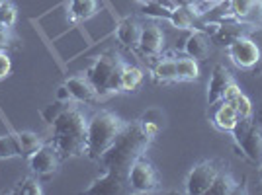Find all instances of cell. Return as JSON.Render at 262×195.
<instances>
[{
  "label": "cell",
  "mask_w": 262,
  "mask_h": 195,
  "mask_svg": "<svg viewBox=\"0 0 262 195\" xmlns=\"http://www.w3.org/2000/svg\"><path fill=\"white\" fill-rule=\"evenodd\" d=\"M241 35H243V32H241L237 26H221L217 30V33L213 35V39H215L217 43L229 45L231 41H235Z\"/></svg>",
  "instance_id": "obj_27"
},
{
  "label": "cell",
  "mask_w": 262,
  "mask_h": 195,
  "mask_svg": "<svg viewBox=\"0 0 262 195\" xmlns=\"http://www.w3.org/2000/svg\"><path fill=\"white\" fill-rule=\"evenodd\" d=\"M123 63L120 57L114 53H104L94 59V63L88 66L86 78L94 90L100 94H110V92H118L120 90V76Z\"/></svg>",
  "instance_id": "obj_4"
},
{
  "label": "cell",
  "mask_w": 262,
  "mask_h": 195,
  "mask_svg": "<svg viewBox=\"0 0 262 195\" xmlns=\"http://www.w3.org/2000/svg\"><path fill=\"white\" fill-rule=\"evenodd\" d=\"M243 156H247L252 164H262V129L251 119L239 117L237 125L231 131Z\"/></svg>",
  "instance_id": "obj_5"
},
{
  "label": "cell",
  "mask_w": 262,
  "mask_h": 195,
  "mask_svg": "<svg viewBox=\"0 0 262 195\" xmlns=\"http://www.w3.org/2000/svg\"><path fill=\"white\" fill-rule=\"evenodd\" d=\"M69 104L67 102H59V100H55V104H51V106H47V108L41 111V117H43L45 123H49V125H53V121L63 113V109L67 108Z\"/></svg>",
  "instance_id": "obj_29"
},
{
  "label": "cell",
  "mask_w": 262,
  "mask_h": 195,
  "mask_svg": "<svg viewBox=\"0 0 262 195\" xmlns=\"http://www.w3.org/2000/svg\"><path fill=\"white\" fill-rule=\"evenodd\" d=\"M139 51L147 57H157L164 49V33L157 23H147L143 26L141 37H139Z\"/></svg>",
  "instance_id": "obj_11"
},
{
  "label": "cell",
  "mask_w": 262,
  "mask_h": 195,
  "mask_svg": "<svg viewBox=\"0 0 262 195\" xmlns=\"http://www.w3.org/2000/svg\"><path fill=\"white\" fill-rule=\"evenodd\" d=\"M2 4H4V0H0V6H2Z\"/></svg>",
  "instance_id": "obj_40"
},
{
  "label": "cell",
  "mask_w": 262,
  "mask_h": 195,
  "mask_svg": "<svg viewBox=\"0 0 262 195\" xmlns=\"http://www.w3.org/2000/svg\"><path fill=\"white\" fill-rule=\"evenodd\" d=\"M235 189H237V180H235L229 172H221V170H219L206 195H229V193H233Z\"/></svg>",
  "instance_id": "obj_19"
},
{
  "label": "cell",
  "mask_w": 262,
  "mask_h": 195,
  "mask_svg": "<svg viewBox=\"0 0 262 195\" xmlns=\"http://www.w3.org/2000/svg\"><path fill=\"white\" fill-rule=\"evenodd\" d=\"M123 127H125V123L114 111L102 109L98 113H94L86 123L84 156H88L90 160H100L102 154L118 139Z\"/></svg>",
  "instance_id": "obj_3"
},
{
  "label": "cell",
  "mask_w": 262,
  "mask_h": 195,
  "mask_svg": "<svg viewBox=\"0 0 262 195\" xmlns=\"http://www.w3.org/2000/svg\"><path fill=\"white\" fill-rule=\"evenodd\" d=\"M141 123V127H143V131H145V135L153 141L155 137L159 135V125L155 123V121H139Z\"/></svg>",
  "instance_id": "obj_33"
},
{
  "label": "cell",
  "mask_w": 262,
  "mask_h": 195,
  "mask_svg": "<svg viewBox=\"0 0 262 195\" xmlns=\"http://www.w3.org/2000/svg\"><path fill=\"white\" fill-rule=\"evenodd\" d=\"M18 141H20V147H22V156H28V158H30V154H33L41 147V139L32 131L18 133Z\"/></svg>",
  "instance_id": "obj_25"
},
{
  "label": "cell",
  "mask_w": 262,
  "mask_h": 195,
  "mask_svg": "<svg viewBox=\"0 0 262 195\" xmlns=\"http://www.w3.org/2000/svg\"><path fill=\"white\" fill-rule=\"evenodd\" d=\"M219 168L213 160H204V162L196 164L188 178H186V193L190 195H206L209 189L211 182L215 180Z\"/></svg>",
  "instance_id": "obj_8"
},
{
  "label": "cell",
  "mask_w": 262,
  "mask_h": 195,
  "mask_svg": "<svg viewBox=\"0 0 262 195\" xmlns=\"http://www.w3.org/2000/svg\"><path fill=\"white\" fill-rule=\"evenodd\" d=\"M233 14L239 20H251L256 14V10H260V0H229Z\"/></svg>",
  "instance_id": "obj_23"
},
{
  "label": "cell",
  "mask_w": 262,
  "mask_h": 195,
  "mask_svg": "<svg viewBox=\"0 0 262 195\" xmlns=\"http://www.w3.org/2000/svg\"><path fill=\"white\" fill-rule=\"evenodd\" d=\"M30 168L37 176H51L59 168V152L53 144H41L37 151L30 154Z\"/></svg>",
  "instance_id": "obj_9"
},
{
  "label": "cell",
  "mask_w": 262,
  "mask_h": 195,
  "mask_svg": "<svg viewBox=\"0 0 262 195\" xmlns=\"http://www.w3.org/2000/svg\"><path fill=\"white\" fill-rule=\"evenodd\" d=\"M258 176H260V184H262V164H260V172H258Z\"/></svg>",
  "instance_id": "obj_38"
},
{
  "label": "cell",
  "mask_w": 262,
  "mask_h": 195,
  "mask_svg": "<svg viewBox=\"0 0 262 195\" xmlns=\"http://www.w3.org/2000/svg\"><path fill=\"white\" fill-rule=\"evenodd\" d=\"M237 121H239V113H237V109L235 106L227 102V100H223L221 102V106L215 109V113H213V123H215V127L221 131H233V127L237 125Z\"/></svg>",
  "instance_id": "obj_17"
},
{
  "label": "cell",
  "mask_w": 262,
  "mask_h": 195,
  "mask_svg": "<svg viewBox=\"0 0 262 195\" xmlns=\"http://www.w3.org/2000/svg\"><path fill=\"white\" fill-rule=\"evenodd\" d=\"M204 2H208L209 6H211V4H217V2H221V0H204Z\"/></svg>",
  "instance_id": "obj_37"
},
{
  "label": "cell",
  "mask_w": 262,
  "mask_h": 195,
  "mask_svg": "<svg viewBox=\"0 0 262 195\" xmlns=\"http://www.w3.org/2000/svg\"><path fill=\"white\" fill-rule=\"evenodd\" d=\"M143 82V70L139 66L125 65L121 66V76H120V90L125 92H135L137 88L141 86Z\"/></svg>",
  "instance_id": "obj_18"
},
{
  "label": "cell",
  "mask_w": 262,
  "mask_h": 195,
  "mask_svg": "<svg viewBox=\"0 0 262 195\" xmlns=\"http://www.w3.org/2000/svg\"><path fill=\"white\" fill-rule=\"evenodd\" d=\"M252 117H254L252 121H254V123L262 129V102H260V106L256 108V113H252Z\"/></svg>",
  "instance_id": "obj_36"
},
{
  "label": "cell",
  "mask_w": 262,
  "mask_h": 195,
  "mask_svg": "<svg viewBox=\"0 0 262 195\" xmlns=\"http://www.w3.org/2000/svg\"><path fill=\"white\" fill-rule=\"evenodd\" d=\"M57 100H59V102H67V104H69V102L73 100V98H71V94H69V90H67L65 84H63V86H59V90H57Z\"/></svg>",
  "instance_id": "obj_34"
},
{
  "label": "cell",
  "mask_w": 262,
  "mask_h": 195,
  "mask_svg": "<svg viewBox=\"0 0 262 195\" xmlns=\"http://www.w3.org/2000/svg\"><path fill=\"white\" fill-rule=\"evenodd\" d=\"M141 30L143 26L135 18H123L120 23H118V28H116V39L120 41L121 45H125V47H137L139 43V37H141Z\"/></svg>",
  "instance_id": "obj_14"
},
{
  "label": "cell",
  "mask_w": 262,
  "mask_h": 195,
  "mask_svg": "<svg viewBox=\"0 0 262 195\" xmlns=\"http://www.w3.org/2000/svg\"><path fill=\"white\" fill-rule=\"evenodd\" d=\"M153 76L157 82H172V80H178L176 59H161V61L155 65Z\"/></svg>",
  "instance_id": "obj_21"
},
{
  "label": "cell",
  "mask_w": 262,
  "mask_h": 195,
  "mask_svg": "<svg viewBox=\"0 0 262 195\" xmlns=\"http://www.w3.org/2000/svg\"><path fill=\"white\" fill-rule=\"evenodd\" d=\"M12 72V61L10 55L6 53L4 49H0V80L6 78V76Z\"/></svg>",
  "instance_id": "obj_31"
},
{
  "label": "cell",
  "mask_w": 262,
  "mask_h": 195,
  "mask_svg": "<svg viewBox=\"0 0 262 195\" xmlns=\"http://www.w3.org/2000/svg\"><path fill=\"white\" fill-rule=\"evenodd\" d=\"M194 18H196V14L192 10V6H174L170 10L168 22L172 23L176 30H190L194 26Z\"/></svg>",
  "instance_id": "obj_20"
},
{
  "label": "cell",
  "mask_w": 262,
  "mask_h": 195,
  "mask_svg": "<svg viewBox=\"0 0 262 195\" xmlns=\"http://www.w3.org/2000/svg\"><path fill=\"white\" fill-rule=\"evenodd\" d=\"M86 123L80 109L67 106L63 113L53 121V144L59 156L73 158L84 154L86 144Z\"/></svg>",
  "instance_id": "obj_2"
},
{
  "label": "cell",
  "mask_w": 262,
  "mask_h": 195,
  "mask_svg": "<svg viewBox=\"0 0 262 195\" xmlns=\"http://www.w3.org/2000/svg\"><path fill=\"white\" fill-rule=\"evenodd\" d=\"M252 39L256 41L258 49H260V63H258V65H262V30H258V32L254 33V37H252ZM258 65H256V66H258ZM256 66H254V68H256Z\"/></svg>",
  "instance_id": "obj_35"
},
{
  "label": "cell",
  "mask_w": 262,
  "mask_h": 195,
  "mask_svg": "<svg viewBox=\"0 0 262 195\" xmlns=\"http://www.w3.org/2000/svg\"><path fill=\"white\" fill-rule=\"evenodd\" d=\"M12 193H22V195H41V185L35 178H24L18 184L14 185Z\"/></svg>",
  "instance_id": "obj_26"
},
{
  "label": "cell",
  "mask_w": 262,
  "mask_h": 195,
  "mask_svg": "<svg viewBox=\"0 0 262 195\" xmlns=\"http://www.w3.org/2000/svg\"><path fill=\"white\" fill-rule=\"evenodd\" d=\"M18 20V10H16V6L8 2V0H4V4L0 6V23H4V26H14Z\"/></svg>",
  "instance_id": "obj_30"
},
{
  "label": "cell",
  "mask_w": 262,
  "mask_h": 195,
  "mask_svg": "<svg viewBox=\"0 0 262 195\" xmlns=\"http://www.w3.org/2000/svg\"><path fill=\"white\" fill-rule=\"evenodd\" d=\"M231 104L235 106V109H237V113H239V117H243V119H251L252 113H254V109H252V104L251 100L245 96L243 92H241L237 98H233L231 100Z\"/></svg>",
  "instance_id": "obj_28"
},
{
  "label": "cell",
  "mask_w": 262,
  "mask_h": 195,
  "mask_svg": "<svg viewBox=\"0 0 262 195\" xmlns=\"http://www.w3.org/2000/svg\"><path fill=\"white\" fill-rule=\"evenodd\" d=\"M176 72H178V80H198L200 66H198L196 59H192V57H178L176 59Z\"/></svg>",
  "instance_id": "obj_22"
},
{
  "label": "cell",
  "mask_w": 262,
  "mask_h": 195,
  "mask_svg": "<svg viewBox=\"0 0 262 195\" xmlns=\"http://www.w3.org/2000/svg\"><path fill=\"white\" fill-rule=\"evenodd\" d=\"M22 156V147L18 141V135H4L0 137V158H14Z\"/></svg>",
  "instance_id": "obj_24"
},
{
  "label": "cell",
  "mask_w": 262,
  "mask_h": 195,
  "mask_svg": "<svg viewBox=\"0 0 262 195\" xmlns=\"http://www.w3.org/2000/svg\"><path fill=\"white\" fill-rule=\"evenodd\" d=\"M151 139L145 135L141 123H133V125H125L118 139L108 151L102 154L98 162L106 168V172H114L127 180V172H129L131 164L137 158H141V154L147 151Z\"/></svg>",
  "instance_id": "obj_1"
},
{
  "label": "cell",
  "mask_w": 262,
  "mask_h": 195,
  "mask_svg": "<svg viewBox=\"0 0 262 195\" xmlns=\"http://www.w3.org/2000/svg\"><path fill=\"white\" fill-rule=\"evenodd\" d=\"M125 191H129L127 180L114 172H104V176L98 178V180H94L92 185L86 189V193H108V195L125 193Z\"/></svg>",
  "instance_id": "obj_12"
},
{
  "label": "cell",
  "mask_w": 262,
  "mask_h": 195,
  "mask_svg": "<svg viewBox=\"0 0 262 195\" xmlns=\"http://www.w3.org/2000/svg\"><path fill=\"white\" fill-rule=\"evenodd\" d=\"M209 49H211V37H209L208 33H204L202 30L200 32H194L190 33V37L186 39L184 43V51L188 57H192V59H206L209 53Z\"/></svg>",
  "instance_id": "obj_16"
},
{
  "label": "cell",
  "mask_w": 262,
  "mask_h": 195,
  "mask_svg": "<svg viewBox=\"0 0 262 195\" xmlns=\"http://www.w3.org/2000/svg\"><path fill=\"white\" fill-rule=\"evenodd\" d=\"M139 2H145V4H149V2H153V0H139Z\"/></svg>",
  "instance_id": "obj_39"
},
{
  "label": "cell",
  "mask_w": 262,
  "mask_h": 195,
  "mask_svg": "<svg viewBox=\"0 0 262 195\" xmlns=\"http://www.w3.org/2000/svg\"><path fill=\"white\" fill-rule=\"evenodd\" d=\"M227 55H229L231 63L239 68L251 70L260 63V49L252 37L241 35L235 41L227 45Z\"/></svg>",
  "instance_id": "obj_7"
},
{
  "label": "cell",
  "mask_w": 262,
  "mask_h": 195,
  "mask_svg": "<svg viewBox=\"0 0 262 195\" xmlns=\"http://www.w3.org/2000/svg\"><path fill=\"white\" fill-rule=\"evenodd\" d=\"M233 80L231 72L225 68L223 65H215L213 70H211V76H209L208 82V106H215L219 102H223V96H225V90L229 86Z\"/></svg>",
  "instance_id": "obj_10"
},
{
  "label": "cell",
  "mask_w": 262,
  "mask_h": 195,
  "mask_svg": "<svg viewBox=\"0 0 262 195\" xmlns=\"http://www.w3.org/2000/svg\"><path fill=\"white\" fill-rule=\"evenodd\" d=\"M127 185L133 193H151L159 187V174L145 158H137L127 172Z\"/></svg>",
  "instance_id": "obj_6"
},
{
  "label": "cell",
  "mask_w": 262,
  "mask_h": 195,
  "mask_svg": "<svg viewBox=\"0 0 262 195\" xmlns=\"http://www.w3.org/2000/svg\"><path fill=\"white\" fill-rule=\"evenodd\" d=\"M65 86L69 90V94L73 98V102H80V104H90L98 98V92L94 90V86L90 84L86 76L75 75L65 80Z\"/></svg>",
  "instance_id": "obj_13"
},
{
  "label": "cell",
  "mask_w": 262,
  "mask_h": 195,
  "mask_svg": "<svg viewBox=\"0 0 262 195\" xmlns=\"http://www.w3.org/2000/svg\"><path fill=\"white\" fill-rule=\"evenodd\" d=\"M12 41H14L12 26H4V23H0V49H6Z\"/></svg>",
  "instance_id": "obj_32"
},
{
  "label": "cell",
  "mask_w": 262,
  "mask_h": 195,
  "mask_svg": "<svg viewBox=\"0 0 262 195\" xmlns=\"http://www.w3.org/2000/svg\"><path fill=\"white\" fill-rule=\"evenodd\" d=\"M100 4L98 0H69L67 4V14L71 22H86L92 16H96Z\"/></svg>",
  "instance_id": "obj_15"
}]
</instances>
